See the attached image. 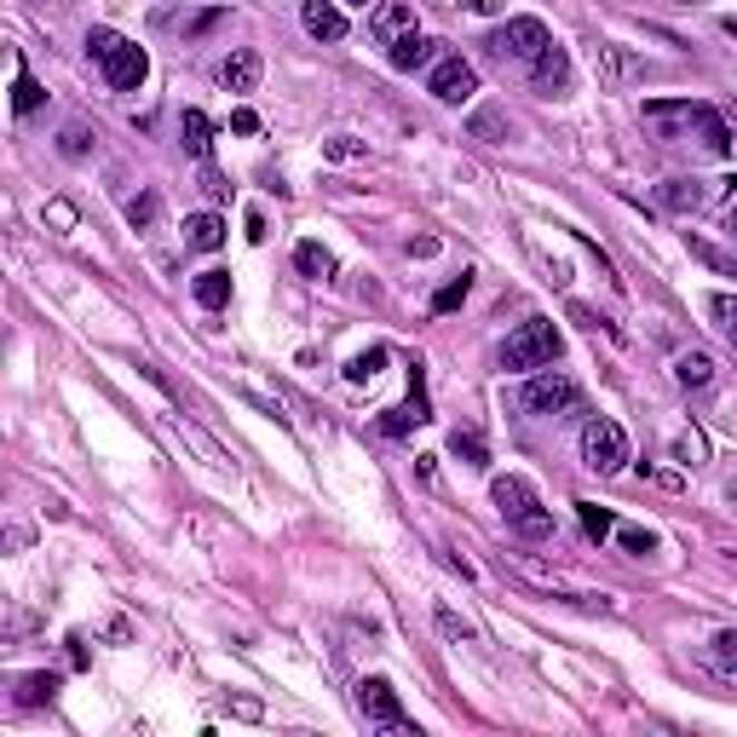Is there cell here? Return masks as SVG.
<instances>
[{
  "mask_svg": "<svg viewBox=\"0 0 737 737\" xmlns=\"http://www.w3.org/2000/svg\"><path fill=\"white\" fill-rule=\"evenodd\" d=\"M726 495H731V508H737V484H731V490H726Z\"/></svg>",
  "mask_w": 737,
  "mask_h": 737,
  "instance_id": "cell-42",
  "label": "cell"
},
{
  "mask_svg": "<svg viewBox=\"0 0 737 737\" xmlns=\"http://www.w3.org/2000/svg\"><path fill=\"white\" fill-rule=\"evenodd\" d=\"M686 248H691V259H702L709 272H720V277H737V254H726V248H715V243H702V237H686Z\"/></svg>",
  "mask_w": 737,
  "mask_h": 737,
  "instance_id": "cell-19",
  "label": "cell"
},
{
  "mask_svg": "<svg viewBox=\"0 0 737 737\" xmlns=\"http://www.w3.org/2000/svg\"><path fill=\"white\" fill-rule=\"evenodd\" d=\"M709 312L720 317V328H726V341L737 346V299H731V294H715V299H709Z\"/></svg>",
  "mask_w": 737,
  "mask_h": 737,
  "instance_id": "cell-28",
  "label": "cell"
},
{
  "mask_svg": "<svg viewBox=\"0 0 737 737\" xmlns=\"http://www.w3.org/2000/svg\"><path fill=\"white\" fill-rule=\"evenodd\" d=\"M196 306H208V312L230 306V277L225 272H203V277H196Z\"/></svg>",
  "mask_w": 737,
  "mask_h": 737,
  "instance_id": "cell-18",
  "label": "cell"
},
{
  "mask_svg": "<svg viewBox=\"0 0 737 737\" xmlns=\"http://www.w3.org/2000/svg\"><path fill=\"white\" fill-rule=\"evenodd\" d=\"M179 139H185V150H190L196 161H208V156H214V121H208L203 110H185V121H179Z\"/></svg>",
  "mask_w": 737,
  "mask_h": 737,
  "instance_id": "cell-13",
  "label": "cell"
},
{
  "mask_svg": "<svg viewBox=\"0 0 737 737\" xmlns=\"http://www.w3.org/2000/svg\"><path fill=\"white\" fill-rule=\"evenodd\" d=\"M185 243L203 248V254L225 248V219H219V214H190V219H185Z\"/></svg>",
  "mask_w": 737,
  "mask_h": 737,
  "instance_id": "cell-14",
  "label": "cell"
},
{
  "mask_svg": "<svg viewBox=\"0 0 737 737\" xmlns=\"http://www.w3.org/2000/svg\"><path fill=\"white\" fill-rule=\"evenodd\" d=\"M582 530L593 535V542H606V535L617 530V519H611L606 508H593V501H582Z\"/></svg>",
  "mask_w": 737,
  "mask_h": 737,
  "instance_id": "cell-26",
  "label": "cell"
},
{
  "mask_svg": "<svg viewBox=\"0 0 737 737\" xmlns=\"http://www.w3.org/2000/svg\"><path fill=\"white\" fill-rule=\"evenodd\" d=\"M662 203H668V208H697V203H702V190H697V179H668Z\"/></svg>",
  "mask_w": 737,
  "mask_h": 737,
  "instance_id": "cell-23",
  "label": "cell"
},
{
  "mask_svg": "<svg viewBox=\"0 0 737 737\" xmlns=\"http://www.w3.org/2000/svg\"><path fill=\"white\" fill-rule=\"evenodd\" d=\"M415 421H426V410H421V404H415V410H386V421H381V426H386L392 439H397V432H410Z\"/></svg>",
  "mask_w": 737,
  "mask_h": 737,
  "instance_id": "cell-30",
  "label": "cell"
},
{
  "mask_svg": "<svg viewBox=\"0 0 737 737\" xmlns=\"http://www.w3.org/2000/svg\"><path fill=\"white\" fill-rule=\"evenodd\" d=\"M432 98L439 105H466V98L479 92V76H473V63L466 58H439V70H432Z\"/></svg>",
  "mask_w": 737,
  "mask_h": 737,
  "instance_id": "cell-8",
  "label": "cell"
},
{
  "mask_svg": "<svg viewBox=\"0 0 737 737\" xmlns=\"http://www.w3.org/2000/svg\"><path fill=\"white\" fill-rule=\"evenodd\" d=\"M617 542H622L628 553H651L657 535H651V530H633V524H617Z\"/></svg>",
  "mask_w": 737,
  "mask_h": 737,
  "instance_id": "cell-29",
  "label": "cell"
},
{
  "mask_svg": "<svg viewBox=\"0 0 737 737\" xmlns=\"http://www.w3.org/2000/svg\"><path fill=\"white\" fill-rule=\"evenodd\" d=\"M87 52L98 58V70H105V81H110L116 92L145 87V76H150L145 47H132L127 36H116V29H92V36H87Z\"/></svg>",
  "mask_w": 737,
  "mask_h": 737,
  "instance_id": "cell-1",
  "label": "cell"
},
{
  "mask_svg": "<svg viewBox=\"0 0 737 737\" xmlns=\"http://www.w3.org/2000/svg\"><path fill=\"white\" fill-rule=\"evenodd\" d=\"M41 98H47V92H41V81L18 70V87H12V110H18V116H29V110H41Z\"/></svg>",
  "mask_w": 737,
  "mask_h": 737,
  "instance_id": "cell-21",
  "label": "cell"
},
{
  "mask_svg": "<svg viewBox=\"0 0 737 737\" xmlns=\"http://www.w3.org/2000/svg\"><path fill=\"white\" fill-rule=\"evenodd\" d=\"M368 29H375V41H397V36H410V29H415V7H410V0H386V7H375Z\"/></svg>",
  "mask_w": 737,
  "mask_h": 737,
  "instance_id": "cell-12",
  "label": "cell"
},
{
  "mask_svg": "<svg viewBox=\"0 0 737 737\" xmlns=\"http://www.w3.org/2000/svg\"><path fill=\"white\" fill-rule=\"evenodd\" d=\"M299 23L312 41H346V12L334 0H299Z\"/></svg>",
  "mask_w": 737,
  "mask_h": 737,
  "instance_id": "cell-9",
  "label": "cell"
},
{
  "mask_svg": "<svg viewBox=\"0 0 737 737\" xmlns=\"http://www.w3.org/2000/svg\"><path fill=\"white\" fill-rule=\"evenodd\" d=\"M52 691H58V675H29L18 686V702L23 709H41V702H52Z\"/></svg>",
  "mask_w": 737,
  "mask_h": 737,
  "instance_id": "cell-20",
  "label": "cell"
},
{
  "mask_svg": "<svg viewBox=\"0 0 737 737\" xmlns=\"http://www.w3.org/2000/svg\"><path fill=\"white\" fill-rule=\"evenodd\" d=\"M323 156H334V161H352V156H363V145H357V139H328V145H323Z\"/></svg>",
  "mask_w": 737,
  "mask_h": 737,
  "instance_id": "cell-34",
  "label": "cell"
},
{
  "mask_svg": "<svg viewBox=\"0 0 737 737\" xmlns=\"http://www.w3.org/2000/svg\"><path fill=\"white\" fill-rule=\"evenodd\" d=\"M715 651H720V662H737V633H720Z\"/></svg>",
  "mask_w": 737,
  "mask_h": 737,
  "instance_id": "cell-38",
  "label": "cell"
},
{
  "mask_svg": "<svg viewBox=\"0 0 737 737\" xmlns=\"http://www.w3.org/2000/svg\"><path fill=\"white\" fill-rule=\"evenodd\" d=\"M726 225H731V237H737V203H731V214H726Z\"/></svg>",
  "mask_w": 737,
  "mask_h": 737,
  "instance_id": "cell-41",
  "label": "cell"
},
{
  "mask_svg": "<svg viewBox=\"0 0 737 737\" xmlns=\"http://www.w3.org/2000/svg\"><path fill=\"white\" fill-rule=\"evenodd\" d=\"M519 404L530 415H559V410H577L582 404V386L564 375V368H535V375L524 381V392H519Z\"/></svg>",
  "mask_w": 737,
  "mask_h": 737,
  "instance_id": "cell-4",
  "label": "cell"
},
{
  "mask_svg": "<svg viewBox=\"0 0 737 737\" xmlns=\"http://www.w3.org/2000/svg\"><path fill=\"white\" fill-rule=\"evenodd\" d=\"M381 363H386L381 346H375V352H363V357H352V363H346V381H357V386H363V381H375V375H381Z\"/></svg>",
  "mask_w": 737,
  "mask_h": 737,
  "instance_id": "cell-24",
  "label": "cell"
},
{
  "mask_svg": "<svg viewBox=\"0 0 737 737\" xmlns=\"http://www.w3.org/2000/svg\"><path fill=\"white\" fill-rule=\"evenodd\" d=\"M357 709L368 715V726H381L386 737H421L415 720L404 715V702H397V691L386 680H363L357 686Z\"/></svg>",
  "mask_w": 737,
  "mask_h": 737,
  "instance_id": "cell-6",
  "label": "cell"
},
{
  "mask_svg": "<svg viewBox=\"0 0 737 737\" xmlns=\"http://www.w3.org/2000/svg\"><path fill=\"white\" fill-rule=\"evenodd\" d=\"M473 12H501V0H466Z\"/></svg>",
  "mask_w": 737,
  "mask_h": 737,
  "instance_id": "cell-40",
  "label": "cell"
},
{
  "mask_svg": "<svg viewBox=\"0 0 737 737\" xmlns=\"http://www.w3.org/2000/svg\"><path fill=\"white\" fill-rule=\"evenodd\" d=\"M490 501H495V513L508 519L519 535H530V542H548L553 535V513L535 501V490L519 479V473H508V479H495L490 484Z\"/></svg>",
  "mask_w": 737,
  "mask_h": 737,
  "instance_id": "cell-2",
  "label": "cell"
},
{
  "mask_svg": "<svg viewBox=\"0 0 737 737\" xmlns=\"http://www.w3.org/2000/svg\"><path fill=\"white\" fill-rule=\"evenodd\" d=\"M63 156H87V132H81V127L63 132Z\"/></svg>",
  "mask_w": 737,
  "mask_h": 737,
  "instance_id": "cell-37",
  "label": "cell"
},
{
  "mask_svg": "<svg viewBox=\"0 0 737 737\" xmlns=\"http://www.w3.org/2000/svg\"><path fill=\"white\" fill-rule=\"evenodd\" d=\"M490 47H495V58H519V63H535L548 47H553V36H548V23L542 18H508L490 36Z\"/></svg>",
  "mask_w": 737,
  "mask_h": 737,
  "instance_id": "cell-7",
  "label": "cell"
},
{
  "mask_svg": "<svg viewBox=\"0 0 737 737\" xmlns=\"http://www.w3.org/2000/svg\"><path fill=\"white\" fill-rule=\"evenodd\" d=\"M622 461H628V432L611 415H593L582 426V466L588 473H622Z\"/></svg>",
  "mask_w": 737,
  "mask_h": 737,
  "instance_id": "cell-5",
  "label": "cell"
},
{
  "mask_svg": "<svg viewBox=\"0 0 737 737\" xmlns=\"http://www.w3.org/2000/svg\"><path fill=\"white\" fill-rule=\"evenodd\" d=\"M702 455H709V450H702V439H697V432H680V439H675V461H686V466H697Z\"/></svg>",
  "mask_w": 737,
  "mask_h": 737,
  "instance_id": "cell-31",
  "label": "cell"
},
{
  "mask_svg": "<svg viewBox=\"0 0 737 737\" xmlns=\"http://www.w3.org/2000/svg\"><path fill=\"white\" fill-rule=\"evenodd\" d=\"M530 70H535V81H542V87H553V92H559L564 81H571V52H564V47L553 41V47H548L542 58L530 63Z\"/></svg>",
  "mask_w": 737,
  "mask_h": 737,
  "instance_id": "cell-15",
  "label": "cell"
},
{
  "mask_svg": "<svg viewBox=\"0 0 737 737\" xmlns=\"http://www.w3.org/2000/svg\"><path fill=\"white\" fill-rule=\"evenodd\" d=\"M450 450H455L461 461H473V466H484V461H490V450H484V439H479V432H455V439H450Z\"/></svg>",
  "mask_w": 737,
  "mask_h": 737,
  "instance_id": "cell-27",
  "label": "cell"
},
{
  "mask_svg": "<svg viewBox=\"0 0 737 737\" xmlns=\"http://www.w3.org/2000/svg\"><path fill=\"white\" fill-rule=\"evenodd\" d=\"M230 127H237V132H259V116L254 110H237V116H230Z\"/></svg>",
  "mask_w": 737,
  "mask_h": 737,
  "instance_id": "cell-39",
  "label": "cell"
},
{
  "mask_svg": "<svg viewBox=\"0 0 737 737\" xmlns=\"http://www.w3.org/2000/svg\"><path fill=\"white\" fill-rule=\"evenodd\" d=\"M599 58H606V76L617 81L622 70H628V58H622V47H599Z\"/></svg>",
  "mask_w": 737,
  "mask_h": 737,
  "instance_id": "cell-36",
  "label": "cell"
},
{
  "mask_svg": "<svg viewBox=\"0 0 737 737\" xmlns=\"http://www.w3.org/2000/svg\"><path fill=\"white\" fill-rule=\"evenodd\" d=\"M432 58H439V41H432V36H415V29H410V36H397V41H386V63H392V70H421V63H432Z\"/></svg>",
  "mask_w": 737,
  "mask_h": 737,
  "instance_id": "cell-10",
  "label": "cell"
},
{
  "mask_svg": "<svg viewBox=\"0 0 737 737\" xmlns=\"http://www.w3.org/2000/svg\"><path fill=\"white\" fill-rule=\"evenodd\" d=\"M294 265H299L306 277H317V283L334 277V254H328L323 243H299V248H294Z\"/></svg>",
  "mask_w": 737,
  "mask_h": 737,
  "instance_id": "cell-17",
  "label": "cell"
},
{
  "mask_svg": "<svg viewBox=\"0 0 737 737\" xmlns=\"http://www.w3.org/2000/svg\"><path fill=\"white\" fill-rule=\"evenodd\" d=\"M466 288H473V277H466V272H461L455 283H444L439 294H432V312H455V306H461V299H466Z\"/></svg>",
  "mask_w": 737,
  "mask_h": 737,
  "instance_id": "cell-25",
  "label": "cell"
},
{
  "mask_svg": "<svg viewBox=\"0 0 737 737\" xmlns=\"http://www.w3.org/2000/svg\"><path fill=\"white\" fill-rule=\"evenodd\" d=\"M219 81H225V92H254V81H259V52L254 47H237V52L219 63Z\"/></svg>",
  "mask_w": 737,
  "mask_h": 737,
  "instance_id": "cell-11",
  "label": "cell"
},
{
  "mask_svg": "<svg viewBox=\"0 0 737 737\" xmlns=\"http://www.w3.org/2000/svg\"><path fill=\"white\" fill-rule=\"evenodd\" d=\"M127 219H132V225H150V219H156V196H132V203H127Z\"/></svg>",
  "mask_w": 737,
  "mask_h": 737,
  "instance_id": "cell-33",
  "label": "cell"
},
{
  "mask_svg": "<svg viewBox=\"0 0 737 737\" xmlns=\"http://www.w3.org/2000/svg\"><path fill=\"white\" fill-rule=\"evenodd\" d=\"M203 196H208V203H225V196H230V185H225V179L214 174L208 161H203Z\"/></svg>",
  "mask_w": 737,
  "mask_h": 737,
  "instance_id": "cell-32",
  "label": "cell"
},
{
  "mask_svg": "<svg viewBox=\"0 0 737 737\" xmlns=\"http://www.w3.org/2000/svg\"><path fill=\"white\" fill-rule=\"evenodd\" d=\"M466 127H473V139H484V145H501V139H508V116H495V110H479Z\"/></svg>",
  "mask_w": 737,
  "mask_h": 737,
  "instance_id": "cell-22",
  "label": "cell"
},
{
  "mask_svg": "<svg viewBox=\"0 0 737 737\" xmlns=\"http://www.w3.org/2000/svg\"><path fill=\"white\" fill-rule=\"evenodd\" d=\"M439 628L450 633V640H473V628H466V622H461L455 611H439Z\"/></svg>",
  "mask_w": 737,
  "mask_h": 737,
  "instance_id": "cell-35",
  "label": "cell"
},
{
  "mask_svg": "<svg viewBox=\"0 0 737 737\" xmlns=\"http://www.w3.org/2000/svg\"><path fill=\"white\" fill-rule=\"evenodd\" d=\"M352 7H368V0H352Z\"/></svg>",
  "mask_w": 737,
  "mask_h": 737,
  "instance_id": "cell-43",
  "label": "cell"
},
{
  "mask_svg": "<svg viewBox=\"0 0 737 737\" xmlns=\"http://www.w3.org/2000/svg\"><path fill=\"white\" fill-rule=\"evenodd\" d=\"M675 381H680V386H709V381H715V357H709V352L675 357Z\"/></svg>",
  "mask_w": 737,
  "mask_h": 737,
  "instance_id": "cell-16",
  "label": "cell"
},
{
  "mask_svg": "<svg viewBox=\"0 0 737 737\" xmlns=\"http://www.w3.org/2000/svg\"><path fill=\"white\" fill-rule=\"evenodd\" d=\"M553 357H559V328L548 317L519 323V334H508V346H501V368H519V375L553 368Z\"/></svg>",
  "mask_w": 737,
  "mask_h": 737,
  "instance_id": "cell-3",
  "label": "cell"
}]
</instances>
